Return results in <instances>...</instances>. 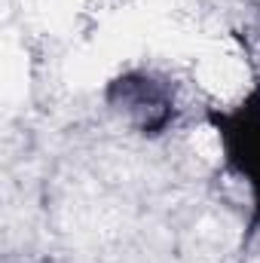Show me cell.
I'll return each mask as SVG.
<instances>
[{
  "instance_id": "6da1fadb",
  "label": "cell",
  "mask_w": 260,
  "mask_h": 263,
  "mask_svg": "<svg viewBox=\"0 0 260 263\" xmlns=\"http://www.w3.org/2000/svg\"><path fill=\"white\" fill-rule=\"evenodd\" d=\"M220 135L227 141L230 162L239 168L242 178H248L254 199H257V217H260V107H245L233 117L217 120Z\"/></svg>"
},
{
  "instance_id": "7a4b0ae2",
  "label": "cell",
  "mask_w": 260,
  "mask_h": 263,
  "mask_svg": "<svg viewBox=\"0 0 260 263\" xmlns=\"http://www.w3.org/2000/svg\"><path fill=\"white\" fill-rule=\"evenodd\" d=\"M120 89H123V107L138 117L144 132H156L169 123V101L150 80L126 77L120 80Z\"/></svg>"
}]
</instances>
